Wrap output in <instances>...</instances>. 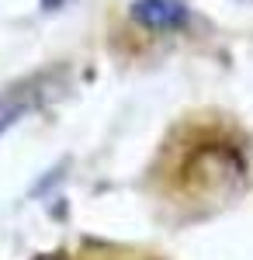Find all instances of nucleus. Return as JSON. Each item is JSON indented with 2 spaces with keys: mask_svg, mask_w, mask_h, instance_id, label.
<instances>
[{
  "mask_svg": "<svg viewBox=\"0 0 253 260\" xmlns=\"http://www.w3.org/2000/svg\"><path fill=\"white\" fill-rule=\"evenodd\" d=\"M129 14L149 31H174V28H184L191 18L184 0H136Z\"/></svg>",
  "mask_w": 253,
  "mask_h": 260,
  "instance_id": "nucleus-1",
  "label": "nucleus"
}]
</instances>
